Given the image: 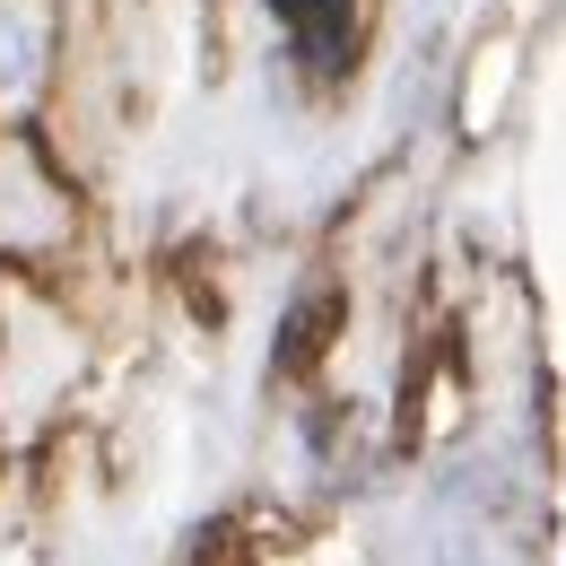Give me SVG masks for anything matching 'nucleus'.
<instances>
[{"label": "nucleus", "instance_id": "nucleus-1", "mask_svg": "<svg viewBox=\"0 0 566 566\" xmlns=\"http://www.w3.org/2000/svg\"><path fill=\"white\" fill-rule=\"evenodd\" d=\"M78 235V184L35 123H0V262L44 271Z\"/></svg>", "mask_w": 566, "mask_h": 566}, {"label": "nucleus", "instance_id": "nucleus-2", "mask_svg": "<svg viewBox=\"0 0 566 566\" xmlns=\"http://www.w3.org/2000/svg\"><path fill=\"white\" fill-rule=\"evenodd\" d=\"M62 87V0H0V123H35Z\"/></svg>", "mask_w": 566, "mask_h": 566}]
</instances>
